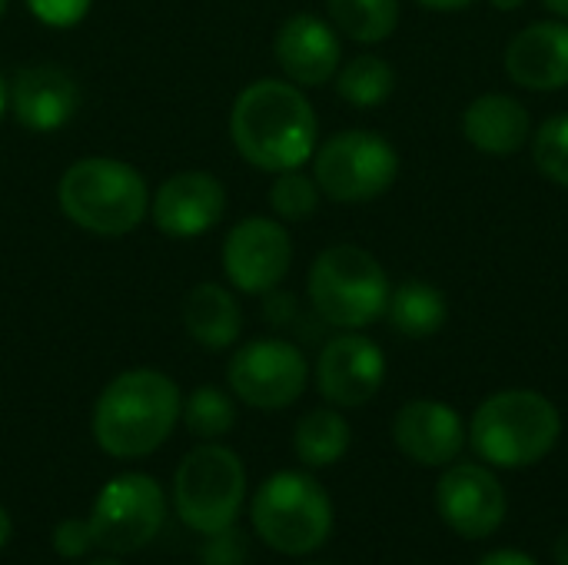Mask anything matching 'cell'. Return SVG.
<instances>
[{
    "mask_svg": "<svg viewBox=\"0 0 568 565\" xmlns=\"http://www.w3.org/2000/svg\"><path fill=\"white\" fill-rule=\"evenodd\" d=\"M436 509L463 539H486L506 519V490L489 466L459 463L436 483Z\"/></svg>",
    "mask_w": 568,
    "mask_h": 565,
    "instance_id": "cell-13",
    "label": "cell"
},
{
    "mask_svg": "<svg viewBox=\"0 0 568 565\" xmlns=\"http://www.w3.org/2000/svg\"><path fill=\"white\" fill-rule=\"evenodd\" d=\"M256 536L283 556H310L333 533V503L306 473H276L253 496Z\"/></svg>",
    "mask_w": 568,
    "mask_h": 565,
    "instance_id": "cell-6",
    "label": "cell"
},
{
    "mask_svg": "<svg viewBox=\"0 0 568 565\" xmlns=\"http://www.w3.org/2000/svg\"><path fill=\"white\" fill-rule=\"evenodd\" d=\"M552 556H556V565H568V529L559 536V539H556Z\"/></svg>",
    "mask_w": 568,
    "mask_h": 565,
    "instance_id": "cell-33",
    "label": "cell"
},
{
    "mask_svg": "<svg viewBox=\"0 0 568 565\" xmlns=\"http://www.w3.org/2000/svg\"><path fill=\"white\" fill-rule=\"evenodd\" d=\"M246 496V470L243 460L220 446L203 443L180 460L173 480V503L180 519L193 533H220L236 523Z\"/></svg>",
    "mask_w": 568,
    "mask_h": 565,
    "instance_id": "cell-8",
    "label": "cell"
},
{
    "mask_svg": "<svg viewBox=\"0 0 568 565\" xmlns=\"http://www.w3.org/2000/svg\"><path fill=\"white\" fill-rule=\"evenodd\" d=\"M329 23L353 43L376 47L399 27V0H326Z\"/></svg>",
    "mask_w": 568,
    "mask_h": 565,
    "instance_id": "cell-23",
    "label": "cell"
},
{
    "mask_svg": "<svg viewBox=\"0 0 568 565\" xmlns=\"http://www.w3.org/2000/svg\"><path fill=\"white\" fill-rule=\"evenodd\" d=\"M562 436L556 403L536 390H499L469 420V446L486 466L526 470L542 463Z\"/></svg>",
    "mask_w": 568,
    "mask_h": 565,
    "instance_id": "cell-3",
    "label": "cell"
},
{
    "mask_svg": "<svg viewBox=\"0 0 568 565\" xmlns=\"http://www.w3.org/2000/svg\"><path fill=\"white\" fill-rule=\"evenodd\" d=\"M386 383V353L363 330H343L316 360V390L336 410L366 406Z\"/></svg>",
    "mask_w": 568,
    "mask_h": 565,
    "instance_id": "cell-12",
    "label": "cell"
},
{
    "mask_svg": "<svg viewBox=\"0 0 568 565\" xmlns=\"http://www.w3.org/2000/svg\"><path fill=\"white\" fill-rule=\"evenodd\" d=\"M226 383L233 396L253 410H286L303 396L310 383V363L290 340H250L230 356Z\"/></svg>",
    "mask_w": 568,
    "mask_h": 565,
    "instance_id": "cell-10",
    "label": "cell"
},
{
    "mask_svg": "<svg viewBox=\"0 0 568 565\" xmlns=\"http://www.w3.org/2000/svg\"><path fill=\"white\" fill-rule=\"evenodd\" d=\"M320 200H323V190L310 173H303V167L276 173V180L270 186V206L283 223L310 220L320 210Z\"/></svg>",
    "mask_w": 568,
    "mask_h": 565,
    "instance_id": "cell-26",
    "label": "cell"
},
{
    "mask_svg": "<svg viewBox=\"0 0 568 565\" xmlns=\"http://www.w3.org/2000/svg\"><path fill=\"white\" fill-rule=\"evenodd\" d=\"M463 137L486 157H513L532 140L529 107L513 93H483L463 110Z\"/></svg>",
    "mask_w": 568,
    "mask_h": 565,
    "instance_id": "cell-19",
    "label": "cell"
},
{
    "mask_svg": "<svg viewBox=\"0 0 568 565\" xmlns=\"http://www.w3.org/2000/svg\"><path fill=\"white\" fill-rule=\"evenodd\" d=\"M226 213V186L206 170H183L150 196V220L163 236L193 240L210 233Z\"/></svg>",
    "mask_w": 568,
    "mask_h": 565,
    "instance_id": "cell-14",
    "label": "cell"
},
{
    "mask_svg": "<svg viewBox=\"0 0 568 565\" xmlns=\"http://www.w3.org/2000/svg\"><path fill=\"white\" fill-rule=\"evenodd\" d=\"M166 519V496L146 473H123L110 480L90 513L93 546L126 556L150 546Z\"/></svg>",
    "mask_w": 568,
    "mask_h": 565,
    "instance_id": "cell-9",
    "label": "cell"
},
{
    "mask_svg": "<svg viewBox=\"0 0 568 565\" xmlns=\"http://www.w3.org/2000/svg\"><path fill=\"white\" fill-rule=\"evenodd\" d=\"M423 10H433V13H459L466 7H473L476 0H416Z\"/></svg>",
    "mask_w": 568,
    "mask_h": 565,
    "instance_id": "cell-32",
    "label": "cell"
},
{
    "mask_svg": "<svg viewBox=\"0 0 568 565\" xmlns=\"http://www.w3.org/2000/svg\"><path fill=\"white\" fill-rule=\"evenodd\" d=\"M532 160L549 183L568 190V113H556L532 130Z\"/></svg>",
    "mask_w": 568,
    "mask_h": 565,
    "instance_id": "cell-27",
    "label": "cell"
},
{
    "mask_svg": "<svg viewBox=\"0 0 568 565\" xmlns=\"http://www.w3.org/2000/svg\"><path fill=\"white\" fill-rule=\"evenodd\" d=\"M57 203L73 226L93 236H126L150 216V186L116 157H83L63 170Z\"/></svg>",
    "mask_w": 568,
    "mask_h": 565,
    "instance_id": "cell-4",
    "label": "cell"
},
{
    "mask_svg": "<svg viewBox=\"0 0 568 565\" xmlns=\"http://www.w3.org/2000/svg\"><path fill=\"white\" fill-rule=\"evenodd\" d=\"M293 266V240L283 220L246 216L223 240V273L236 293L266 296Z\"/></svg>",
    "mask_w": 568,
    "mask_h": 565,
    "instance_id": "cell-11",
    "label": "cell"
},
{
    "mask_svg": "<svg viewBox=\"0 0 568 565\" xmlns=\"http://www.w3.org/2000/svg\"><path fill=\"white\" fill-rule=\"evenodd\" d=\"M386 266L356 243L326 246L306 276V296L313 313L333 330H366L386 316L389 303Z\"/></svg>",
    "mask_w": 568,
    "mask_h": 565,
    "instance_id": "cell-5",
    "label": "cell"
},
{
    "mask_svg": "<svg viewBox=\"0 0 568 565\" xmlns=\"http://www.w3.org/2000/svg\"><path fill=\"white\" fill-rule=\"evenodd\" d=\"M7 107L20 127L50 133L67 127L80 110V83L67 67L33 63L17 70V77L7 83Z\"/></svg>",
    "mask_w": 568,
    "mask_h": 565,
    "instance_id": "cell-16",
    "label": "cell"
},
{
    "mask_svg": "<svg viewBox=\"0 0 568 565\" xmlns=\"http://www.w3.org/2000/svg\"><path fill=\"white\" fill-rule=\"evenodd\" d=\"M7 539H10V516H7V509L0 506V549L7 546Z\"/></svg>",
    "mask_w": 568,
    "mask_h": 565,
    "instance_id": "cell-35",
    "label": "cell"
},
{
    "mask_svg": "<svg viewBox=\"0 0 568 565\" xmlns=\"http://www.w3.org/2000/svg\"><path fill=\"white\" fill-rule=\"evenodd\" d=\"M506 73L513 83L552 93L568 87V23L566 20H536L519 30L506 47Z\"/></svg>",
    "mask_w": 568,
    "mask_h": 565,
    "instance_id": "cell-18",
    "label": "cell"
},
{
    "mask_svg": "<svg viewBox=\"0 0 568 565\" xmlns=\"http://www.w3.org/2000/svg\"><path fill=\"white\" fill-rule=\"evenodd\" d=\"M183 330L203 350H230L243 333L240 300L220 283H196L183 300Z\"/></svg>",
    "mask_w": 568,
    "mask_h": 565,
    "instance_id": "cell-20",
    "label": "cell"
},
{
    "mask_svg": "<svg viewBox=\"0 0 568 565\" xmlns=\"http://www.w3.org/2000/svg\"><path fill=\"white\" fill-rule=\"evenodd\" d=\"M230 140L256 170H300L316 153L320 120L303 87L293 80L263 77L243 87L233 100Z\"/></svg>",
    "mask_w": 568,
    "mask_h": 565,
    "instance_id": "cell-1",
    "label": "cell"
},
{
    "mask_svg": "<svg viewBox=\"0 0 568 565\" xmlns=\"http://www.w3.org/2000/svg\"><path fill=\"white\" fill-rule=\"evenodd\" d=\"M180 420L186 423V430L196 436V440H220L226 436L233 426H236V406H233V396L216 390V386H200L186 396L183 403V413Z\"/></svg>",
    "mask_w": 568,
    "mask_h": 565,
    "instance_id": "cell-25",
    "label": "cell"
},
{
    "mask_svg": "<svg viewBox=\"0 0 568 565\" xmlns=\"http://www.w3.org/2000/svg\"><path fill=\"white\" fill-rule=\"evenodd\" d=\"M3 113H7V80L0 73V120H3Z\"/></svg>",
    "mask_w": 568,
    "mask_h": 565,
    "instance_id": "cell-37",
    "label": "cell"
},
{
    "mask_svg": "<svg viewBox=\"0 0 568 565\" xmlns=\"http://www.w3.org/2000/svg\"><path fill=\"white\" fill-rule=\"evenodd\" d=\"M389 326L406 340H429L436 336L449 320V300L436 283L426 280H406L389 293L386 303Z\"/></svg>",
    "mask_w": 568,
    "mask_h": 565,
    "instance_id": "cell-21",
    "label": "cell"
},
{
    "mask_svg": "<svg viewBox=\"0 0 568 565\" xmlns=\"http://www.w3.org/2000/svg\"><path fill=\"white\" fill-rule=\"evenodd\" d=\"M399 453L419 466H449L466 450L469 430L463 416L439 400H413L393 420Z\"/></svg>",
    "mask_w": 568,
    "mask_h": 565,
    "instance_id": "cell-17",
    "label": "cell"
},
{
    "mask_svg": "<svg viewBox=\"0 0 568 565\" xmlns=\"http://www.w3.org/2000/svg\"><path fill=\"white\" fill-rule=\"evenodd\" d=\"M200 559H203V565H246V536L236 533L233 526L210 533Z\"/></svg>",
    "mask_w": 568,
    "mask_h": 565,
    "instance_id": "cell-29",
    "label": "cell"
},
{
    "mask_svg": "<svg viewBox=\"0 0 568 565\" xmlns=\"http://www.w3.org/2000/svg\"><path fill=\"white\" fill-rule=\"evenodd\" d=\"M349 423L336 410H313L293 430V450L310 470H326L339 463L349 450Z\"/></svg>",
    "mask_w": 568,
    "mask_h": 565,
    "instance_id": "cell-22",
    "label": "cell"
},
{
    "mask_svg": "<svg viewBox=\"0 0 568 565\" xmlns=\"http://www.w3.org/2000/svg\"><path fill=\"white\" fill-rule=\"evenodd\" d=\"M333 80H336V93L359 110L383 107L396 93V67L379 53H359L339 63Z\"/></svg>",
    "mask_w": 568,
    "mask_h": 565,
    "instance_id": "cell-24",
    "label": "cell"
},
{
    "mask_svg": "<svg viewBox=\"0 0 568 565\" xmlns=\"http://www.w3.org/2000/svg\"><path fill=\"white\" fill-rule=\"evenodd\" d=\"M496 10H503V13H513V10H519V7H526V0H489Z\"/></svg>",
    "mask_w": 568,
    "mask_h": 565,
    "instance_id": "cell-34",
    "label": "cell"
},
{
    "mask_svg": "<svg viewBox=\"0 0 568 565\" xmlns=\"http://www.w3.org/2000/svg\"><path fill=\"white\" fill-rule=\"evenodd\" d=\"M276 63L296 87H323L343 63L339 30L316 13H293L280 23L273 40Z\"/></svg>",
    "mask_w": 568,
    "mask_h": 565,
    "instance_id": "cell-15",
    "label": "cell"
},
{
    "mask_svg": "<svg viewBox=\"0 0 568 565\" xmlns=\"http://www.w3.org/2000/svg\"><path fill=\"white\" fill-rule=\"evenodd\" d=\"M542 3H546L559 20H568V0H542Z\"/></svg>",
    "mask_w": 568,
    "mask_h": 565,
    "instance_id": "cell-36",
    "label": "cell"
},
{
    "mask_svg": "<svg viewBox=\"0 0 568 565\" xmlns=\"http://www.w3.org/2000/svg\"><path fill=\"white\" fill-rule=\"evenodd\" d=\"M7 13V0H0V17Z\"/></svg>",
    "mask_w": 568,
    "mask_h": 565,
    "instance_id": "cell-38",
    "label": "cell"
},
{
    "mask_svg": "<svg viewBox=\"0 0 568 565\" xmlns=\"http://www.w3.org/2000/svg\"><path fill=\"white\" fill-rule=\"evenodd\" d=\"M313 180L323 196L336 203H373L386 196L399 176L396 147L376 130H339L329 140L316 143Z\"/></svg>",
    "mask_w": 568,
    "mask_h": 565,
    "instance_id": "cell-7",
    "label": "cell"
},
{
    "mask_svg": "<svg viewBox=\"0 0 568 565\" xmlns=\"http://www.w3.org/2000/svg\"><path fill=\"white\" fill-rule=\"evenodd\" d=\"M479 565H539V563H536L532 556L519 553V549H496V553L483 556Z\"/></svg>",
    "mask_w": 568,
    "mask_h": 565,
    "instance_id": "cell-31",
    "label": "cell"
},
{
    "mask_svg": "<svg viewBox=\"0 0 568 565\" xmlns=\"http://www.w3.org/2000/svg\"><path fill=\"white\" fill-rule=\"evenodd\" d=\"M183 413L180 386L160 370L113 376L93 406V440L113 460H143L176 430Z\"/></svg>",
    "mask_w": 568,
    "mask_h": 565,
    "instance_id": "cell-2",
    "label": "cell"
},
{
    "mask_svg": "<svg viewBox=\"0 0 568 565\" xmlns=\"http://www.w3.org/2000/svg\"><path fill=\"white\" fill-rule=\"evenodd\" d=\"M93 565H120V563H110V559H103V563H93Z\"/></svg>",
    "mask_w": 568,
    "mask_h": 565,
    "instance_id": "cell-39",
    "label": "cell"
},
{
    "mask_svg": "<svg viewBox=\"0 0 568 565\" xmlns=\"http://www.w3.org/2000/svg\"><path fill=\"white\" fill-rule=\"evenodd\" d=\"M53 549L63 556V559H80L93 549V533H90V523L87 519H63L57 529H53Z\"/></svg>",
    "mask_w": 568,
    "mask_h": 565,
    "instance_id": "cell-30",
    "label": "cell"
},
{
    "mask_svg": "<svg viewBox=\"0 0 568 565\" xmlns=\"http://www.w3.org/2000/svg\"><path fill=\"white\" fill-rule=\"evenodd\" d=\"M93 0H27V7L33 10V17L53 30H67L77 27L87 13H90Z\"/></svg>",
    "mask_w": 568,
    "mask_h": 565,
    "instance_id": "cell-28",
    "label": "cell"
}]
</instances>
